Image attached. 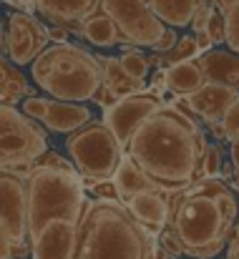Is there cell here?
I'll return each mask as SVG.
<instances>
[{
	"label": "cell",
	"instance_id": "obj_3",
	"mask_svg": "<svg viewBox=\"0 0 239 259\" xmlns=\"http://www.w3.org/2000/svg\"><path fill=\"white\" fill-rule=\"evenodd\" d=\"M169 211V227L179 234L184 254L214 259L229 247L237 229L239 201L234 189L219 176L196 181L186 191H171Z\"/></svg>",
	"mask_w": 239,
	"mask_h": 259
},
{
	"label": "cell",
	"instance_id": "obj_7",
	"mask_svg": "<svg viewBox=\"0 0 239 259\" xmlns=\"http://www.w3.org/2000/svg\"><path fill=\"white\" fill-rule=\"evenodd\" d=\"M48 154L46 131L38 121L28 118L23 111L3 106L0 108V164L3 171L33 169Z\"/></svg>",
	"mask_w": 239,
	"mask_h": 259
},
{
	"label": "cell",
	"instance_id": "obj_28",
	"mask_svg": "<svg viewBox=\"0 0 239 259\" xmlns=\"http://www.w3.org/2000/svg\"><path fill=\"white\" fill-rule=\"evenodd\" d=\"M222 128L227 134V141H237L239 139V98L232 103V108L227 111V116L222 118Z\"/></svg>",
	"mask_w": 239,
	"mask_h": 259
},
{
	"label": "cell",
	"instance_id": "obj_12",
	"mask_svg": "<svg viewBox=\"0 0 239 259\" xmlns=\"http://www.w3.org/2000/svg\"><path fill=\"white\" fill-rule=\"evenodd\" d=\"M237 98V88L222 86V83H207L199 93L189 96L186 103L191 106V111L196 113L199 121H204L207 126H214V123H222V118L227 116V111L232 108V103Z\"/></svg>",
	"mask_w": 239,
	"mask_h": 259
},
{
	"label": "cell",
	"instance_id": "obj_22",
	"mask_svg": "<svg viewBox=\"0 0 239 259\" xmlns=\"http://www.w3.org/2000/svg\"><path fill=\"white\" fill-rule=\"evenodd\" d=\"M101 63H103V83L111 88L121 101L149 91V81H134L131 76L124 73L118 58H106V56H101Z\"/></svg>",
	"mask_w": 239,
	"mask_h": 259
},
{
	"label": "cell",
	"instance_id": "obj_25",
	"mask_svg": "<svg viewBox=\"0 0 239 259\" xmlns=\"http://www.w3.org/2000/svg\"><path fill=\"white\" fill-rule=\"evenodd\" d=\"M222 149L217 144H209L207 149V156H204V164H202V181L204 179H219L222 174Z\"/></svg>",
	"mask_w": 239,
	"mask_h": 259
},
{
	"label": "cell",
	"instance_id": "obj_21",
	"mask_svg": "<svg viewBox=\"0 0 239 259\" xmlns=\"http://www.w3.org/2000/svg\"><path fill=\"white\" fill-rule=\"evenodd\" d=\"M149 3H151L156 18L166 28L179 30V28L191 25V20H194V15H196V10L204 0H149Z\"/></svg>",
	"mask_w": 239,
	"mask_h": 259
},
{
	"label": "cell",
	"instance_id": "obj_2",
	"mask_svg": "<svg viewBox=\"0 0 239 259\" xmlns=\"http://www.w3.org/2000/svg\"><path fill=\"white\" fill-rule=\"evenodd\" d=\"M28 181V244L33 259H73L86 211L83 179L71 169L33 166Z\"/></svg>",
	"mask_w": 239,
	"mask_h": 259
},
{
	"label": "cell",
	"instance_id": "obj_29",
	"mask_svg": "<svg viewBox=\"0 0 239 259\" xmlns=\"http://www.w3.org/2000/svg\"><path fill=\"white\" fill-rule=\"evenodd\" d=\"M93 103H96V106H101L103 111H108V108H113L116 103H121V98H118V96H116L111 88L103 83V86L96 91V96H93Z\"/></svg>",
	"mask_w": 239,
	"mask_h": 259
},
{
	"label": "cell",
	"instance_id": "obj_20",
	"mask_svg": "<svg viewBox=\"0 0 239 259\" xmlns=\"http://www.w3.org/2000/svg\"><path fill=\"white\" fill-rule=\"evenodd\" d=\"M33 86H28V78L18 71V66H13L8 58H3L0 63V101L3 106L15 108L18 103H23L25 98H33Z\"/></svg>",
	"mask_w": 239,
	"mask_h": 259
},
{
	"label": "cell",
	"instance_id": "obj_26",
	"mask_svg": "<svg viewBox=\"0 0 239 259\" xmlns=\"http://www.w3.org/2000/svg\"><path fill=\"white\" fill-rule=\"evenodd\" d=\"M224 15H227V46L232 53L239 56V0Z\"/></svg>",
	"mask_w": 239,
	"mask_h": 259
},
{
	"label": "cell",
	"instance_id": "obj_24",
	"mask_svg": "<svg viewBox=\"0 0 239 259\" xmlns=\"http://www.w3.org/2000/svg\"><path fill=\"white\" fill-rule=\"evenodd\" d=\"M204 30L209 33V38H212L214 46L227 43V15H224L219 8H212V13H209V23H207Z\"/></svg>",
	"mask_w": 239,
	"mask_h": 259
},
{
	"label": "cell",
	"instance_id": "obj_1",
	"mask_svg": "<svg viewBox=\"0 0 239 259\" xmlns=\"http://www.w3.org/2000/svg\"><path fill=\"white\" fill-rule=\"evenodd\" d=\"M209 141L196 118L176 106L159 108L131 139L126 154L164 191H186L202 181Z\"/></svg>",
	"mask_w": 239,
	"mask_h": 259
},
{
	"label": "cell",
	"instance_id": "obj_4",
	"mask_svg": "<svg viewBox=\"0 0 239 259\" xmlns=\"http://www.w3.org/2000/svg\"><path fill=\"white\" fill-rule=\"evenodd\" d=\"M156 237L139 224L124 201L86 199L73 259H154Z\"/></svg>",
	"mask_w": 239,
	"mask_h": 259
},
{
	"label": "cell",
	"instance_id": "obj_17",
	"mask_svg": "<svg viewBox=\"0 0 239 259\" xmlns=\"http://www.w3.org/2000/svg\"><path fill=\"white\" fill-rule=\"evenodd\" d=\"M204 86H207V76H204V68L199 66V61H189V63L166 68V91H171L176 98H189V96L199 93Z\"/></svg>",
	"mask_w": 239,
	"mask_h": 259
},
{
	"label": "cell",
	"instance_id": "obj_31",
	"mask_svg": "<svg viewBox=\"0 0 239 259\" xmlns=\"http://www.w3.org/2000/svg\"><path fill=\"white\" fill-rule=\"evenodd\" d=\"M194 38H196V46L202 48V53L214 51V48H212L214 43H212V38H209V33H207V30H196V33H194Z\"/></svg>",
	"mask_w": 239,
	"mask_h": 259
},
{
	"label": "cell",
	"instance_id": "obj_23",
	"mask_svg": "<svg viewBox=\"0 0 239 259\" xmlns=\"http://www.w3.org/2000/svg\"><path fill=\"white\" fill-rule=\"evenodd\" d=\"M118 63H121L124 73L131 76L134 81H146L149 68H151V66H149V56H144V51H141V48H134V46H126V48L121 51Z\"/></svg>",
	"mask_w": 239,
	"mask_h": 259
},
{
	"label": "cell",
	"instance_id": "obj_5",
	"mask_svg": "<svg viewBox=\"0 0 239 259\" xmlns=\"http://www.w3.org/2000/svg\"><path fill=\"white\" fill-rule=\"evenodd\" d=\"M30 76L35 86L56 101L86 103L93 101L96 91L103 86V63L101 56L86 51L83 46L51 43L30 66Z\"/></svg>",
	"mask_w": 239,
	"mask_h": 259
},
{
	"label": "cell",
	"instance_id": "obj_10",
	"mask_svg": "<svg viewBox=\"0 0 239 259\" xmlns=\"http://www.w3.org/2000/svg\"><path fill=\"white\" fill-rule=\"evenodd\" d=\"M48 46L51 28H46L33 13L15 10L8 15L3 30V53L13 66H33Z\"/></svg>",
	"mask_w": 239,
	"mask_h": 259
},
{
	"label": "cell",
	"instance_id": "obj_6",
	"mask_svg": "<svg viewBox=\"0 0 239 259\" xmlns=\"http://www.w3.org/2000/svg\"><path fill=\"white\" fill-rule=\"evenodd\" d=\"M66 151L81 174L83 181H113L116 171L121 169L126 159L124 144L116 139V134L103 123V118H93L76 134L66 139Z\"/></svg>",
	"mask_w": 239,
	"mask_h": 259
},
{
	"label": "cell",
	"instance_id": "obj_30",
	"mask_svg": "<svg viewBox=\"0 0 239 259\" xmlns=\"http://www.w3.org/2000/svg\"><path fill=\"white\" fill-rule=\"evenodd\" d=\"M179 35H176V28H166L164 30V35H161V40L156 43V48H154V53H171L176 46H179Z\"/></svg>",
	"mask_w": 239,
	"mask_h": 259
},
{
	"label": "cell",
	"instance_id": "obj_32",
	"mask_svg": "<svg viewBox=\"0 0 239 259\" xmlns=\"http://www.w3.org/2000/svg\"><path fill=\"white\" fill-rule=\"evenodd\" d=\"M227 259H239V227L234 229L232 239H229V247H227Z\"/></svg>",
	"mask_w": 239,
	"mask_h": 259
},
{
	"label": "cell",
	"instance_id": "obj_13",
	"mask_svg": "<svg viewBox=\"0 0 239 259\" xmlns=\"http://www.w3.org/2000/svg\"><path fill=\"white\" fill-rule=\"evenodd\" d=\"M35 10L56 28H76L101 10V0H30Z\"/></svg>",
	"mask_w": 239,
	"mask_h": 259
},
{
	"label": "cell",
	"instance_id": "obj_34",
	"mask_svg": "<svg viewBox=\"0 0 239 259\" xmlns=\"http://www.w3.org/2000/svg\"><path fill=\"white\" fill-rule=\"evenodd\" d=\"M66 35H68L66 28H51V40H53V43H68Z\"/></svg>",
	"mask_w": 239,
	"mask_h": 259
},
{
	"label": "cell",
	"instance_id": "obj_18",
	"mask_svg": "<svg viewBox=\"0 0 239 259\" xmlns=\"http://www.w3.org/2000/svg\"><path fill=\"white\" fill-rule=\"evenodd\" d=\"M113 186H116L118 199H121L124 204H129V201H131L134 196H139V194H146V191H156V189H159L146 174L141 171V166H139L129 154H126L121 169L113 176Z\"/></svg>",
	"mask_w": 239,
	"mask_h": 259
},
{
	"label": "cell",
	"instance_id": "obj_11",
	"mask_svg": "<svg viewBox=\"0 0 239 259\" xmlns=\"http://www.w3.org/2000/svg\"><path fill=\"white\" fill-rule=\"evenodd\" d=\"M164 106H169L164 101L159 91H144L139 96H131V98H124L121 103H116L113 108L103 111V123L116 134V139L124 144V149L131 144L134 134L159 111Z\"/></svg>",
	"mask_w": 239,
	"mask_h": 259
},
{
	"label": "cell",
	"instance_id": "obj_8",
	"mask_svg": "<svg viewBox=\"0 0 239 259\" xmlns=\"http://www.w3.org/2000/svg\"><path fill=\"white\" fill-rule=\"evenodd\" d=\"M30 171V169H28ZM28 171H3L0 201H3V259H25L28 244Z\"/></svg>",
	"mask_w": 239,
	"mask_h": 259
},
{
	"label": "cell",
	"instance_id": "obj_19",
	"mask_svg": "<svg viewBox=\"0 0 239 259\" xmlns=\"http://www.w3.org/2000/svg\"><path fill=\"white\" fill-rule=\"evenodd\" d=\"M81 28H83V38L91 46H96V48H113V46L126 48V46H131V43H126V38L121 35V30L116 28V23L103 10H98L91 18H86L81 23Z\"/></svg>",
	"mask_w": 239,
	"mask_h": 259
},
{
	"label": "cell",
	"instance_id": "obj_15",
	"mask_svg": "<svg viewBox=\"0 0 239 259\" xmlns=\"http://www.w3.org/2000/svg\"><path fill=\"white\" fill-rule=\"evenodd\" d=\"M93 121V113L86 103H68V101H56V98H46V116H43V126L53 134H76L86 123Z\"/></svg>",
	"mask_w": 239,
	"mask_h": 259
},
{
	"label": "cell",
	"instance_id": "obj_33",
	"mask_svg": "<svg viewBox=\"0 0 239 259\" xmlns=\"http://www.w3.org/2000/svg\"><path fill=\"white\" fill-rule=\"evenodd\" d=\"M229 156H232V166H234V171L239 174V139L229 144Z\"/></svg>",
	"mask_w": 239,
	"mask_h": 259
},
{
	"label": "cell",
	"instance_id": "obj_16",
	"mask_svg": "<svg viewBox=\"0 0 239 259\" xmlns=\"http://www.w3.org/2000/svg\"><path fill=\"white\" fill-rule=\"evenodd\" d=\"M199 66L204 68L207 83H222V86L239 91V56L232 51H209L199 58Z\"/></svg>",
	"mask_w": 239,
	"mask_h": 259
},
{
	"label": "cell",
	"instance_id": "obj_35",
	"mask_svg": "<svg viewBox=\"0 0 239 259\" xmlns=\"http://www.w3.org/2000/svg\"><path fill=\"white\" fill-rule=\"evenodd\" d=\"M154 259H176V257H171L169 252H164L159 247V242H156V249H154Z\"/></svg>",
	"mask_w": 239,
	"mask_h": 259
},
{
	"label": "cell",
	"instance_id": "obj_9",
	"mask_svg": "<svg viewBox=\"0 0 239 259\" xmlns=\"http://www.w3.org/2000/svg\"><path fill=\"white\" fill-rule=\"evenodd\" d=\"M101 10L116 23L126 43L134 48L154 51L166 30L149 0H101Z\"/></svg>",
	"mask_w": 239,
	"mask_h": 259
},
{
	"label": "cell",
	"instance_id": "obj_14",
	"mask_svg": "<svg viewBox=\"0 0 239 259\" xmlns=\"http://www.w3.org/2000/svg\"><path fill=\"white\" fill-rule=\"evenodd\" d=\"M169 191H164V189H156V191H146V194H139V196H134L129 204H126V209L131 211V217L139 222V224H144L154 237L161 234L166 227H169V196H166Z\"/></svg>",
	"mask_w": 239,
	"mask_h": 259
},
{
	"label": "cell",
	"instance_id": "obj_27",
	"mask_svg": "<svg viewBox=\"0 0 239 259\" xmlns=\"http://www.w3.org/2000/svg\"><path fill=\"white\" fill-rule=\"evenodd\" d=\"M159 247L164 252H169L171 257H181L184 254V247H181V239H179V234L171 229V227H166L164 232L159 234Z\"/></svg>",
	"mask_w": 239,
	"mask_h": 259
}]
</instances>
